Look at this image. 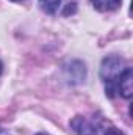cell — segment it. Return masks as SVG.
<instances>
[{
	"mask_svg": "<svg viewBox=\"0 0 133 135\" xmlns=\"http://www.w3.org/2000/svg\"><path fill=\"white\" fill-rule=\"evenodd\" d=\"M127 68L125 61L117 57V55H111L106 57L102 61L100 66V77L106 85V96L108 98H116V91H114V85L119 79V75L124 72V69Z\"/></svg>",
	"mask_w": 133,
	"mask_h": 135,
	"instance_id": "1",
	"label": "cell"
},
{
	"mask_svg": "<svg viewBox=\"0 0 133 135\" xmlns=\"http://www.w3.org/2000/svg\"><path fill=\"white\" fill-rule=\"evenodd\" d=\"M114 91H116V96H122L125 99H130L133 94V72L132 68H125L124 72L119 75L116 85H114Z\"/></svg>",
	"mask_w": 133,
	"mask_h": 135,
	"instance_id": "2",
	"label": "cell"
},
{
	"mask_svg": "<svg viewBox=\"0 0 133 135\" xmlns=\"http://www.w3.org/2000/svg\"><path fill=\"white\" fill-rule=\"evenodd\" d=\"M70 127L77 135H97V126L85 116H75L70 121Z\"/></svg>",
	"mask_w": 133,
	"mask_h": 135,
	"instance_id": "3",
	"label": "cell"
},
{
	"mask_svg": "<svg viewBox=\"0 0 133 135\" xmlns=\"http://www.w3.org/2000/svg\"><path fill=\"white\" fill-rule=\"evenodd\" d=\"M91 3L94 5V8L97 11H113L121 5V0H91Z\"/></svg>",
	"mask_w": 133,
	"mask_h": 135,
	"instance_id": "4",
	"label": "cell"
},
{
	"mask_svg": "<svg viewBox=\"0 0 133 135\" xmlns=\"http://www.w3.org/2000/svg\"><path fill=\"white\" fill-rule=\"evenodd\" d=\"M60 5H61V0H39V8L47 14L57 13Z\"/></svg>",
	"mask_w": 133,
	"mask_h": 135,
	"instance_id": "5",
	"label": "cell"
},
{
	"mask_svg": "<svg viewBox=\"0 0 133 135\" xmlns=\"http://www.w3.org/2000/svg\"><path fill=\"white\" fill-rule=\"evenodd\" d=\"M105 135H124L121 131H117V129H114V127H110V129H106L105 131Z\"/></svg>",
	"mask_w": 133,
	"mask_h": 135,
	"instance_id": "6",
	"label": "cell"
},
{
	"mask_svg": "<svg viewBox=\"0 0 133 135\" xmlns=\"http://www.w3.org/2000/svg\"><path fill=\"white\" fill-rule=\"evenodd\" d=\"M75 9H77V8H75V3H69V6L64 9V14L67 16L69 13H75Z\"/></svg>",
	"mask_w": 133,
	"mask_h": 135,
	"instance_id": "7",
	"label": "cell"
},
{
	"mask_svg": "<svg viewBox=\"0 0 133 135\" xmlns=\"http://www.w3.org/2000/svg\"><path fill=\"white\" fill-rule=\"evenodd\" d=\"M0 74H2V63H0Z\"/></svg>",
	"mask_w": 133,
	"mask_h": 135,
	"instance_id": "8",
	"label": "cell"
},
{
	"mask_svg": "<svg viewBox=\"0 0 133 135\" xmlns=\"http://www.w3.org/2000/svg\"><path fill=\"white\" fill-rule=\"evenodd\" d=\"M13 2H19V0H13Z\"/></svg>",
	"mask_w": 133,
	"mask_h": 135,
	"instance_id": "9",
	"label": "cell"
},
{
	"mask_svg": "<svg viewBox=\"0 0 133 135\" xmlns=\"http://www.w3.org/2000/svg\"><path fill=\"white\" fill-rule=\"evenodd\" d=\"M38 135H44V134H38Z\"/></svg>",
	"mask_w": 133,
	"mask_h": 135,
	"instance_id": "10",
	"label": "cell"
}]
</instances>
